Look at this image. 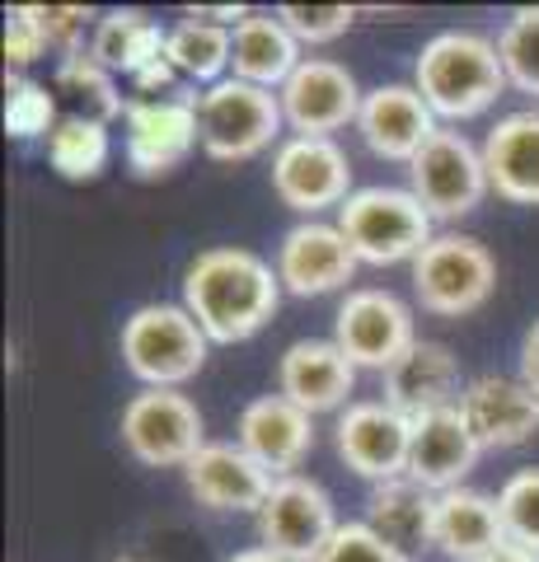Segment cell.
I'll return each mask as SVG.
<instances>
[{"mask_svg":"<svg viewBox=\"0 0 539 562\" xmlns=\"http://www.w3.org/2000/svg\"><path fill=\"white\" fill-rule=\"evenodd\" d=\"M282 305V277L249 249H206L183 277V310L212 342H245Z\"/></svg>","mask_w":539,"mask_h":562,"instance_id":"1","label":"cell"},{"mask_svg":"<svg viewBox=\"0 0 539 562\" xmlns=\"http://www.w3.org/2000/svg\"><path fill=\"white\" fill-rule=\"evenodd\" d=\"M413 85L427 99V109L446 122H469L489 113L507 90V66H502L497 38L474 29H446L427 38L413 61Z\"/></svg>","mask_w":539,"mask_h":562,"instance_id":"2","label":"cell"},{"mask_svg":"<svg viewBox=\"0 0 539 562\" xmlns=\"http://www.w3.org/2000/svg\"><path fill=\"white\" fill-rule=\"evenodd\" d=\"M427 206L413 198V188H357L352 198L338 206V231L352 244V254L371 268H390V262H413L427 249L437 231H431Z\"/></svg>","mask_w":539,"mask_h":562,"instance_id":"3","label":"cell"},{"mask_svg":"<svg viewBox=\"0 0 539 562\" xmlns=\"http://www.w3.org/2000/svg\"><path fill=\"white\" fill-rule=\"evenodd\" d=\"M198 140L212 160L239 165L263 155L277 136H282L287 117H282V99L263 85L235 80L225 76L212 90H202L198 99Z\"/></svg>","mask_w":539,"mask_h":562,"instance_id":"4","label":"cell"},{"mask_svg":"<svg viewBox=\"0 0 539 562\" xmlns=\"http://www.w3.org/2000/svg\"><path fill=\"white\" fill-rule=\"evenodd\" d=\"M206 333L183 305H142L123 324V361L146 390H183L206 366Z\"/></svg>","mask_w":539,"mask_h":562,"instance_id":"5","label":"cell"},{"mask_svg":"<svg viewBox=\"0 0 539 562\" xmlns=\"http://www.w3.org/2000/svg\"><path fill=\"white\" fill-rule=\"evenodd\" d=\"M497 258L474 235H437L413 258V295L437 319H464L493 301Z\"/></svg>","mask_w":539,"mask_h":562,"instance_id":"6","label":"cell"},{"mask_svg":"<svg viewBox=\"0 0 539 562\" xmlns=\"http://www.w3.org/2000/svg\"><path fill=\"white\" fill-rule=\"evenodd\" d=\"M408 188L413 198L427 206L431 221H460L493 192L489 165H483V146H474L464 132L441 127L413 155L408 165Z\"/></svg>","mask_w":539,"mask_h":562,"instance_id":"7","label":"cell"},{"mask_svg":"<svg viewBox=\"0 0 539 562\" xmlns=\"http://www.w3.org/2000/svg\"><path fill=\"white\" fill-rule=\"evenodd\" d=\"M123 446L146 469H188L206 446V422L183 390H142L123 408Z\"/></svg>","mask_w":539,"mask_h":562,"instance_id":"8","label":"cell"},{"mask_svg":"<svg viewBox=\"0 0 539 562\" xmlns=\"http://www.w3.org/2000/svg\"><path fill=\"white\" fill-rule=\"evenodd\" d=\"M272 192L277 202L315 221V211L343 206L352 198V160L334 136H291L272 155Z\"/></svg>","mask_w":539,"mask_h":562,"instance_id":"9","label":"cell"},{"mask_svg":"<svg viewBox=\"0 0 539 562\" xmlns=\"http://www.w3.org/2000/svg\"><path fill=\"white\" fill-rule=\"evenodd\" d=\"M258 539L268 553H282L291 562H315L324 553V543L334 539L338 516H334V497L315 483V479H277L268 502L258 506Z\"/></svg>","mask_w":539,"mask_h":562,"instance_id":"10","label":"cell"},{"mask_svg":"<svg viewBox=\"0 0 539 562\" xmlns=\"http://www.w3.org/2000/svg\"><path fill=\"white\" fill-rule=\"evenodd\" d=\"M334 342L347 351V361H352L357 371L385 375L390 366L417 342L413 310L398 301L394 291H375V286L347 291V301L334 314Z\"/></svg>","mask_w":539,"mask_h":562,"instance_id":"11","label":"cell"},{"mask_svg":"<svg viewBox=\"0 0 539 562\" xmlns=\"http://www.w3.org/2000/svg\"><path fill=\"white\" fill-rule=\"evenodd\" d=\"M338 460L357 473V479L394 483L408 473V450H413V417L380 403H347V413L334 427Z\"/></svg>","mask_w":539,"mask_h":562,"instance_id":"12","label":"cell"},{"mask_svg":"<svg viewBox=\"0 0 539 562\" xmlns=\"http://www.w3.org/2000/svg\"><path fill=\"white\" fill-rule=\"evenodd\" d=\"M277 99H282V117L295 136H334L347 122H357L361 103H367L352 70L328 57H305L277 90Z\"/></svg>","mask_w":539,"mask_h":562,"instance_id":"13","label":"cell"},{"mask_svg":"<svg viewBox=\"0 0 539 562\" xmlns=\"http://www.w3.org/2000/svg\"><path fill=\"white\" fill-rule=\"evenodd\" d=\"M357 268H361V258L352 254L347 235L324 221L291 225L282 244H277V277H282V291H291V295L343 291L347 281L357 277Z\"/></svg>","mask_w":539,"mask_h":562,"instance_id":"14","label":"cell"},{"mask_svg":"<svg viewBox=\"0 0 539 562\" xmlns=\"http://www.w3.org/2000/svg\"><path fill=\"white\" fill-rule=\"evenodd\" d=\"M460 413L483 450H516L539 436V394L520 375H479L464 384Z\"/></svg>","mask_w":539,"mask_h":562,"instance_id":"15","label":"cell"},{"mask_svg":"<svg viewBox=\"0 0 539 562\" xmlns=\"http://www.w3.org/2000/svg\"><path fill=\"white\" fill-rule=\"evenodd\" d=\"M198 140V103L193 99H132L127 109V160L142 179L179 169Z\"/></svg>","mask_w":539,"mask_h":562,"instance_id":"16","label":"cell"},{"mask_svg":"<svg viewBox=\"0 0 539 562\" xmlns=\"http://www.w3.org/2000/svg\"><path fill=\"white\" fill-rule=\"evenodd\" d=\"M183 479H188V492H193L206 512H254V516L277 483L239 441H206L193 460H188Z\"/></svg>","mask_w":539,"mask_h":562,"instance_id":"17","label":"cell"},{"mask_svg":"<svg viewBox=\"0 0 539 562\" xmlns=\"http://www.w3.org/2000/svg\"><path fill=\"white\" fill-rule=\"evenodd\" d=\"M357 132L375 160L413 165V155L441 127H437V113L427 109V99L417 94V85H380V90H371L367 103H361Z\"/></svg>","mask_w":539,"mask_h":562,"instance_id":"18","label":"cell"},{"mask_svg":"<svg viewBox=\"0 0 539 562\" xmlns=\"http://www.w3.org/2000/svg\"><path fill=\"white\" fill-rule=\"evenodd\" d=\"M357 390V366L347 361V351L334 338H301L282 351L277 361V394L291 398L295 408L334 413Z\"/></svg>","mask_w":539,"mask_h":562,"instance_id":"19","label":"cell"},{"mask_svg":"<svg viewBox=\"0 0 539 562\" xmlns=\"http://www.w3.org/2000/svg\"><path fill=\"white\" fill-rule=\"evenodd\" d=\"M235 441L245 446L272 479H291L305 464V454L315 450V417L305 408H295L282 394H263L239 413Z\"/></svg>","mask_w":539,"mask_h":562,"instance_id":"20","label":"cell"},{"mask_svg":"<svg viewBox=\"0 0 539 562\" xmlns=\"http://www.w3.org/2000/svg\"><path fill=\"white\" fill-rule=\"evenodd\" d=\"M479 436L469 431V422L456 408H437V413H423L413 417V450H408V479H417L431 492H450V487H464L469 469L479 464Z\"/></svg>","mask_w":539,"mask_h":562,"instance_id":"21","label":"cell"},{"mask_svg":"<svg viewBox=\"0 0 539 562\" xmlns=\"http://www.w3.org/2000/svg\"><path fill=\"white\" fill-rule=\"evenodd\" d=\"M460 394H464V375H460L456 351H450L446 342L417 338L404 357L385 371V403L398 408L404 417L456 408Z\"/></svg>","mask_w":539,"mask_h":562,"instance_id":"22","label":"cell"},{"mask_svg":"<svg viewBox=\"0 0 539 562\" xmlns=\"http://www.w3.org/2000/svg\"><path fill=\"white\" fill-rule=\"evenodd\" d=\"M483 165L502 202L539 206V109L502 117L483 140Z\"/></svg>","mask_w":539,"mask_h":562,"instance_id":"23","label":"cell"},{"mask_svg":"<svg viewBox=\"0 0 539 562\" xmlns=\"http://www.w3.org/2000/svg\"><path fill=\"white\" fill-rule=\"evenodd\" d=\"M507 543L497 497L479 487H450L437 492V553L450 562H483Z\"/></svg>","mask_w":539,"mask_h":562,"instance_id":"24","label":"cell"},{"mask_svg":"<svg viewBox=\"0 0 539 562\" xmlns=\"http://www.w3.org/2000/svg\"><path fill=\"white\" fill-rule=\"evenodd\" d=\"M367 525L404 558L437 549V492L408 473L394 483H380L367 502Z\"/></svg>","mask_w":539,"mask_h":562,"instance_id":"25","label":"cell"},{"mask_svg":"<svg viewBox=\"0 0 539 562\" xmlns=\"http://www.w3.org/2000/svg\"><path fill=\"white\" fill-rule=\"evenodd\" d=\"M301 43L291 38V29L268 10H254L249 20H239L231 33V76L263 85V90H282L301 66Z\"/></svg>","mask_w":539,"mask_h":562,"instance_id":"26","label":"cell"},{"mask_svg":"<svg viewBox=\"0 0 539 562\" xmlns=\"http://www.w3.org/2000/svg\"><path fill=\"white\" fill-rule=\"evenodd\" d=\"M169 47V29H160L146 10H109L99 14L94 38H90V57L113 70V76H142L150 61H160Z\"/></svg>","mask_w":539,"mask_h":562,"instance_id":"27","label":"cell"},{"mask_svg":"<svg viewBox=\"0 0 539 562\" xmlns=\"http://www.w3.org/2000/svg\"><path fill=\"white\" fill-rule=\"evenodd\" d=\"M231 33L235 29H221V24H206V20H193V14H183V24L169 29V47L165 57L169 66L179 70V76L198 80V85H221L225 70H231Z\"/></svg>","mask_w":539,"mask_h":562,"instance_id":"28","label":"cell"},{"mask_svg":"<svg viewBox=\"0 0 539 562\" xmlns=\"http://www.w3.org/2000/svg\"><path fill=\"white\" fill-rule=\"evenodd\" d=\"M47 160L66 183H90L109 165V122L71 113L47 136Z\"/></svg>","mask_w":539,"mask_h":562,"instance_id":"29","label":"cell"},{"mask_svg":"<svg viewBox=\"0 0 539 562\" xmlns=\"http://www.w3.org/2000/svg\"><path fill=\"white\" fill-rule=\"evenodd\" d=\"M52 85H57V94H71L76 103H90L99 122H117V117H127V109H132V99L117 94V76L113 70H103L85 47L57 61Z\"/></svg>","mask_w":539,"mask_h":562,"instance_id":"30","label":"cell"},{"mask_svg":"<svg viewBox=\"0 0 539 562\" xmlns=\"http://www.w3.org/2000/svg\"><path fill=\"white\" fill-rule=\"evenodd\" d=\"M497 52L507 66V80L520 94L539 99V5L512 10V20L497 33Z\"/></svg>","mask_w":539,"mask_h":562,"instance_id":"31","label":"cell"},{"mask_svg":"<svg viewBox=\"0 0 539 562\" xmlns=\"http://www.w3.org/2000/svg\"><path fill=\"white\" fill-rule=\"evenodd\" d=\"M497 512H502V525H507V543L539 553V469H520L502 483Z\"/></svg>","mask_w":539,"mask_h":562,"instance_id":"32","label":"cell"},{"mask_svg":"<svg viewBox=\"0 0 539 562\" xmlns=\"http://www.w3.org/2000/svg\"><path fill=\"white\" fill-rule=\"evenodd\" d=\"M57 99L47 85L38 80H10V99H5V132L14 140H33V136H52L57 132Z\"/></svg>","mask_w":539,"mask_h":562,"instance_id":"33","label":"cell"},{"mask_svg":"<svg viewBox=\"0 0 539 562\" xmlns=\"http://www.w3.org/2000/svg\"><path fill=\"white\" fill-rule=\"evenodd\" d=\"M277 20L291 29V38L301 47H324V43H338L352 29L357 10L352 5H282Z\"/></svg>","mask_w":539,"mask_h":562,"instance_id":"34","label":"cell"},{"mask_svg":"<svg viewBox=\"0 0 539 562\" xmlns=\"http://www.w3.org/2000/svg\"><path fill=\"white\" fill-rule=\"evenodd\" d=\"M315 562H413L398 549H390L367 520H347L334 530V539L324 543V553Z\"/></svg>","mask_w":539,"mask_h":562,"instance_id":"35","label":"cell"},{"mask_svg":"<svg viewBox=\"0 0 539 562\" xmlns=\"http://www.w3.org/2000/svg\"><path fill=\"white\" fill-rule=\"evenodd\" d=\"M33 29L43 33L47 47H57L61 57H71V52H80V38H85V24L94 20L85 5H24Z\"/></svg>","mask_w":539,"mask_h":562,"instance_id":"36","label":"cell"},{"mask_svg":"<svg viewBox=\"0 0 539 562\" xmlns=\"http://www.w3.org/2000/svg\"><path fill=\"white\" fill-rule=\"evenodd\" d=\"M47 52V43H43V33L33 29V20H29V10L24 5H14L10 14H5V61L20 70V66H33Z\"/></svg>","mask_w":539,"mask_h":562,"instance_id":"37","label":"cell"},{"mask_svg":"<svg viewBox=\"0 0 539 562\" xmlns=\"http://www.w3.org/2000/svg\"><path fill=\"white\" fill-rule=\"evenodd\" d=\"M173 80H179V70L169 66V57H160V61H150L142 76H132V90H136V94H146V99H160Z\"/></svg>","mask_w":539,"mask_h":562,"instance_id":"38","label":"cell"},{"mask_svg":"<svg viewBox=\"0 0 539 562\" xmlns=\"http://www.w3.org/2000/svg\"><path fill=\"white\" fill-rule=\"evenodd\" d=\"M520 380H526L530 390L539 394V319L530 324L526 342H520Z\"/></svg>","mask_w":539,"mask_h":562,"instance_id":"39","label":"cell"},{"mask_svg":"<svg viewBox=\"0 0 539 562\" xmlns=\"http://www.w3.org/2000/svg\"><path fill=\"white\" fill-rule=\"evenodd\" d=\"M483 562H539V553L520 549V543H502V549H497L493 558H483Z\"/></svg>","mask_w":539,"mask_h":562,"instance_id":"40","label":"cell"},{"mask_svg":"<svg viewBox=\"0 0 539 562\" xmlns=\"http://www.w3.org/2000/svg\"><path fill=\"white\" fill-rule=\"evenodd\" d=\"M231 562H291V558H282V553H268L263 543H258V549H245V553H235Z\"/></svg>","mask_w":539,"mask_h":562,"instance_id":"41","label":"cell"},{"mask_svg":"<svg viewBox=\"0 0 539 562\" xmlns=\"http://www.w3.org/2000/svg\"><path fill=\"white\" fill-rule=\"evenodd\" d=\"M113 562H142V558H113Z\"/></svg>","mask_w":539,"mask_h":562,"instance_id":"42","label":"cell"}]
</instances>
